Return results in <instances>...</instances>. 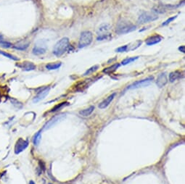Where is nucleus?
Wrapping results in <instances>:
<instances>
[{
    "mask_svg": "<svg viewBox=\"0 0 185 184\" xmlns=\"http://www.w3.org/2000/svg\"><path fill=\"white\" fill-rule=\"evenodd\" d=\"M93 40V35L90 31H83L81 34V36L78 41V47L80 49L84 48L86 46L90 45Z\"/></svg>",
    "mask_w": 185,
    "mask_h": 184,
    "instance_id": "obj_3",
    "label": "nucleus"
},
{
    "mask_svg": "<svg viewBox=\"0 0 185 184\" xmlns=\"http://www.w3.org/2000/svg\"><path fill=\"white\" fill-rule=\"evenodd\" d=\"M29 42H27V43H23V41H20V42L18 43V44H15L13 46V48H15V49H18V50H22V51H24L26 50L27 48L29 46Z\"/></svg>",
    "mask_w": 185,
    "mask_h": 184,
    "instance_id": "obj_17",
    "label": "nucleus"
},
{
    "mask_svg": "<svg viewBox=\"0 0 185 184\" xmlns=\"http://www.w3.org/2000/svg\"><path fill=\"white\" fill-rule=\"evenodd\" d=\"M46 48L41 47V46H35L33 49L32 52L34 55H43L46 52Z\"/></svg>",
    "mask_w": 185,
    "mask_h": 184,
    "instance_id": "obj_18",
    "label": "nucleus"
},
{
    "mask_svg": "<svg viewBox=\"0 0 185 184\" xmlns=\"http://www.w3.org/2000/svg\"><path fill=\"white\" fill-rule=\"evenodd\" d=\"M153 80V77H149V78H147L144 79V80H138V81L134 82V83H132V85H130V86L128 87V89H138V88L145 87V86H149Z\"/></svg>",
    "mask_w": 185,
    "mask_h": 184,
    "instance_id": "obj_6",
    "label": "nucleus"
},
{
    "mask_svg": "<svg viewBox=\"0 0 185 184\" xmlns=\"http://www.w3.org/2000/svg\"><path fill=\"white\" fill-rule=\"evenodd\" d=\"M177 16L176 15V16H173V17H170V18H168V20H165V21L164 22V23L162 24V25H163V26H165V25H168V24H169L170 23H171V21H173V20H175V19L177 18Z\"/></svg>",
    "mask_w": 185,
    "mask_h": 184,
    "instance_id": "obj_27",
    "label": "nucleus"
},
{
    "mask_svg": "<svg viewBox=\"0 0 185 184\" xmlns=\"http://www.w3.org/2000/svg\"><path fill=\"white\" fill-rule=\"evenodd\" d=\"M50 89V87H47L45 88V89H43V90H41L40 92H39V94H37L36 97H35V98L34 99L33 101H34V103H37L39 102V101H41V100L44 99L47 97V94H49Z\"/></svg>",
    "mask_w": 185,
    "mask_h": 184,
    "instance_id": "obj_9",
    "label": "nucleus"
},
{
    "mask_svg": "<svg viewBox=\"0 0 185 184\" xmlns=\"http://www.w3.org/2000/svg\"><path fill=\"white\" fill-rule=\"evenodd\" d=\"M136 28H137L136 25L130 22L122 20L118 24L116 31L118 34H126L135 31Z\"/></svg>",
    "mask_w": 185,
    "mask_h": 184,
    "instance_id": "obj_2",
    "label": "nucleus"
},
{
    "mask_svg": "<svg viewBox=\"0 0 185 184\" xmlns=\"http://www.w3.org/2000/svg\"><path fill=\"white\" fill-rule=\"evenodd\" d=\"M181 78V73L179 71L172 72V73H171L169 74V80L170 82H171V83L174 82L175 80H178V79Z\"/></svg>",
    "mask_w": 185,
    "mask_h": 184,
    "instance_id": "obj_15",
    "label": "nucleus"
},
{
    "mask_svg": "<svg viewBox=\"0 0 185 184\" xmlns=\"http://www.w3.org/2000/svg\"><path fill=\"white\" fill-rule=\"evenodd\" d=\"M16 66L20 68L23 70H25V71H31V70H35L36 68L33 62H28V61H25V62H21V63L16 64Z\"/></svg>",
    "mask_w": 185,
    "mask_h": 184,
    "instance_id": "obj_8",
    "label": "nucleus"
},
{
    "mask_svg": "<svg viewBox=\"0 0 185 184\" xmlns=\"http://www.w3.org/2000/svg\"><path fill=\"white\" fill-rule=\"evenodd\" d=\"M29 184H35V183H34V182L33 181H31L29 182Z\"/></svg>",
    "mask_w": 185,
    "mask_h": 184,
    "instance_id": "obj_30",
    "label": "nucleus"
},
{
    "mask_svg": "<svg viewBox=\"0 0 185 184\" xmlns=\"http://www.w3.org/2000/svg\"><path fill=\"white\" fill-rule=\"evenodd\" d=\"M163 38L159 35H155L153 36L149 37L148 38H147L145 41L146 44L147 46H153L154 44H158V43L162 41Z\"/></svg>",
    "mask_w": 185,
    "mask_h": 184,
    "instance_id": "obj_10",
    "label": "nucleus"
},
{
    "mask_svg": "<svg viewBox=\"0 0 185 184\" xmlns=\"http://www.w3.org/2000/svg\"><path fill=\"white\" fill-rule=\"evenodd\" d=\"M49 184H52V183H49Z\"/></svg>",
    "mask_w": 185,
    "mask_h": 184,
    "instance_id": "obj_32",
    "label": "nucleus"
},
{
    "mask_svg": "<svg viewBox=\"0 0 185 184\" xmlns=\"http://www.w3.org/2000/svg\"><path fill=\"white\" fill-rule=\"evenodd\" d=\"M126 49H127V46L125 45L123 46H121V47H118V49H116V52H126Z\"/></svg>",
    "mask_w": 185,
    "mask_h": 184,
    "instance_id": "obj_28",
    "label": "nucleus"
},
{
    "mask_svg": "<svg viewBox=\"0 0 185 184\" xmlns=\"http://www.w3.org/2000/svg\"><path fill=\"white\" fill-rule=\"evenodd\" d=\"M28 146V142L23 139H19L16 142L15 146V154H19L23 152L26 149Z\"/></svg>",
    "mask_w": 185,
    "mask_h": 184,
    "instance_id": "obj_7",
    "label": "nucleus"
},
{
    "mask_svg": "<svg viewBox=\"0 0 185 184\" xmlns=\"http://www.w3.org/2000/svg\"><path fill=\"white\" fill-rule=\"evenodd\" d=\"M167 82H168V80H167L166 73H161L158 76L157 78V81H156V84L158 85L159 88H162L166 84Z\"/></svg>",
    "mask_w": 185,
    "mask_h": 184,
    "instance_id": "obj_12",
    "label": "nucleus"
},
{
    "mask_svg": "<svg viewBox=\"0 0 185 184\" xmlns=\"http://www.w3.org/2000/svg\"><path fill=\"white\" fill-rule=\"evenodd\" d=\"M94 110H95V107L94 106H91L89 108H86L85 110H81L79 112V114L83 117H88L92 113H93Z\"/></svg>",
    "mask_w": 185,
    "mask_h": 184,
    "instance_id": "obj_19",
    "label": "nucleus"
},
{
    "mask_svg": "<svg viewBox=\"0 0 185 184\" xmlns=\"http://www.w3.org/2000/svg\"><path fill=\"white\" fill-rule=\"evenodd\" d=\"M63 118H64V115H58V116L54 117L53 118H52V119L50 120L48 122H47V124L44 125V130L49 129V128H50L51 127H53L54 125L57 123V122H59L61 119H62Z\"/></svg>",
    "mask_w": 185,
    "mask_h": 184,
    "instance_id": "obj_11",
    "label": "nucleus"
},
{
    "mask_svg": "<svg viewBox=\"0 0 185 184\" xmlns=\"http://www.w3.org/2000/svg\"><path fill=\"white\" fill-rule=\"evenodd\" d=\"M69 47V39L67 37L61 38L57 42L53 49V54L56 57H61L67 52Z\"/></svg>",
    "mask_w": 185,
    "mask_h": 184,
    "instance_id": "obj_1",
    "label": "nucleus"
},
{
    "mask_svg": "<svg viewBox=\"0 0 185 184\" xmlns=\"http://www.w3.org/2000/svg\"><path fill=\"white\" fill-rule=\"evenodd\" d=\"M115 96H116V93H113V94H110V95L107 98H106L103 101H102V102H101L100 104H99V108H100V109L106 108V107H107V106H108L109 104L111 103V101H113V99H114V97H115Z\"/></svg>",
    "mask_w": 185,
    "mask_h": 184,
    "instance_id": "obj_13",
    "label": "nucleus"
},
{
    "mask_svg": "<svg viewBox=\"0 0 185 184\" xmlns=\"http://www.w3.org/2000/svg\"><path fill=\"white\" fill-rule=\"evenodd\" d=\"M138 58H139V57H133L126 58V59H124L121 62V65H128V64H129V63H131V62H134L135 60H137Z\"/></svg>",
    "mask_w": 185,
    "mask_h": 184,
    "instance_id": "obj_22",
    "label": "nucleus"
},
{
    "mask_svg": "<svg viewBox=\"0 0 185 184\" xmlns=\"http://www.w3.org/2000/svg\"><path fill=\"white\" fill-rule=\"evenodd\" d=\"M0 55H3V56L6 57L7 58H10V59H13V60H18V58L17 57L14 56V55H11V54H9L7 53V52H4V51H1L0 50Z\"/></svg>",
    "mask_w": 185,
    "mask_h": 184,
    "instance_id": "obj_23",
    "label": "nucleus"
},
{
    "mask_svg": "<svg viewBox=\"0 0 185 184\" xmlns=\"http://www.w3.org/2000/svg\"><path fill=\"white\" fill-rule=\"evenodd\" d=\"M1 35H0V38H1Z\"/></svg>",
    "mask_w": 185,
    "mask_h": 184,
    "instance_id": "obj_31",
    "label": "nucleus"
},
{
    "mask_svg": "<svg viewBox=\"0 0 185 184\" xmlns=\"http://www.w3.org/2000/svg\"><path fill=\"white\" fill-rule=\"evenodd\" d=\"M66 104H68V103H67V102H62V103H60V104H57V105L55 106V107H54V108L52 109L51 112H56V111H57V110H60L61 108H62V107H63L64 106L66 105Z\"/></svg>",
    "mask_w": 185,
    "mask_h": 184,
    "instance_id": "obj_25",
    "label": "nucleus"
},
{
    "mask_svg": "<svg viewBox=\"0 0 185 184\" xmlns=\"http://www.w3.org/2000/svg\"><path fill=\"white\" fill-rule=\"evenodd\" d=\"M142 41H140V40H137L134 42H132L130 44H129L127 46V49H126V52H130V51H133L137 49V48L141 46Z\"/></svg>",
    "mask_w": 185,
    "mask_h": 184,
    "instance_id": "obj_14",
    "label": "nucleus"
},
{
    "mask_svg": "<svg viewBox=\"0 0 185 184\" xmlns=\"http://www.w3.org/2000/svg\"><path fill=\"white\" fill-rule=\"evenodd\" d=\"M110 25L107 24H102L99 27L97 31V41H102L105 39H110L111 38V35L109 34Z\"/></svg>",
    "mask_w": 185,
    "mask_h": 184,
    "instance_id": "obj_4",
    "label": "nucleus"
},
{
    "mask_svg": "<svg viewBox=\"0 0 185 184\" xmlns=\"http://www.w3.org/2000/svg\"><path fill=\"white\" fill-rule=\"evenodd\" d=\"M98 68H99V66H98V65H95V66L92 67V68H89V69H88L87 71H86V73H84V76H88V75L91 74V73H93V72L96 71V70H97Z\"/></svg>",
    "mask_w": 185,
    "mask_h": 184,
    "instance_id": "obj_26",
    "label": "nucleus"
},
{
    "mask_svg": "<svg viewBox=\"0 0 185 184\" xmlns=\"http://www.w3.org/2000/svg\"><path fill=\"white\" fill-rule=\"evenodd\" d=\"M61 66V62H56V63H48L46 65V68L47 70H57Z\"/></svg>",
    "mask_w": 185,
    "mask_h": 184,
    "instance_id": "obj_20",
    "label": "nucleus"
},
{
    "mask_svg": "<svg viewBox=\"0 0 185 184\" xmlns=\"http://www.w3.org/2000/svg\"><path fill=\"white\" fill-rule=\"evenodd\" d=\"M12 46H13L12 44L10 42H9V41L0 39V46H1V47L4 48V49H9V48L11 47Z\"/></svg>",
    "mask_w": 185,
    "mask_h": 184,
    "instance_id": "obj_24",
    "label": "nucleus"
},
{
    "mask_svg": "<svg viewBox=\"0 0 185 184\" xmlns=\"http://www.w3.org/2000/svg\"><path fill=\"white\" fill-rule=\"evenodd\" d=\"M120 67V64L119 63H116L114 65H111V66L108 67V68H105L103 70V73H106V74H111V73H114L116 70H117L118 68Z\"/></svg>",
    "mask_w": 185,
    "mask_h": 184,
    "instance_id": "obj_16",
    "label": "nucleus"
},
{
    "mask_svg": "<svg viewBox=\"0 0 185 184\" xmlns=\"http://www.w3.org/2000/svg\"><path fill=\"white\" fill-rule=\"evenodd\" d=\"M41 131H39L36 134L34 135V139H33V142H34V145H38L40 141H41Z\"/></svg>",
    "mask_w": 185,
    "mask_h": 184,
    "instance_id": "obj_21",
    "label": "nucleus"
},
{
    "mask_svg": "<svg viewBox=\"0 0 185 184\" xmlns=\"http://www.w3.org/2000/svg\"><path fill=\"white\" fill-rule=\"evenodd\" d=\"M158 18L156 15L153 14L151 13H147V12H144L142 13L139 15L138 19V22L139 23H147L149 22L154 21V20H157Z\"/></svg>",
    "mask_w": 185,
    "mask_h": 184,
    "instance_id": "obj_5",
    "label": "nucleus"
},
{
    "mask_svg": "<svg viewBox=\"0 0 185 184\" xmlns=\"http://www.w3.org/2000/svg\"><path fill=\"white\" fill-rule=\"evenodd\" d=\"M179 50L180 51V52H183V53H184L185 52V46L183 45V46H181L179 47Z\"/></svg>",
    "mask_w": 185,
    "mask_h": 184,
    "instance_id": "obj_29",
    "label": "nucleus"
}]
</instances>
